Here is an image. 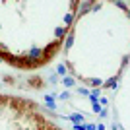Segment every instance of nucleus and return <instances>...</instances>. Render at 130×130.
Listing matches in <instances>:
<instances>
[{"mask_svg": "<svg viewBox=\"0 0 130 130\" xmlns=\"http://www.w3.org/2000/svg\"><path fill=\"white\" fill-rule=\"evenodd\" d=\"M27 84L31 87H35V89H39V87L43 86V78H39V76H31L29 80H27Z\"/></svg>", "mask_w": 130, "mask_h": 130, "instance_id": "f257e3e1", "label": "nucleus"}, {"mask_svg": "<svg viewBox=\"0 0 130 130\" xmlns=\"http://www.w3.org/2000/svg\"><path fill=\"white\" fill-rule=\"evenodd\" d=\"M45 103H47V107H49V109H56V103H54L53 95H47V97H45Z\"/></svg>", "mask_w": 130, "mask_h": 130, "instance_id": "f03ea898", "label": "nucleus"}, {"mask_svg": "<svg viewBox=\"0 0 130 130\" xmlns=\"http://www.w3.org/2000/svg\"><path fill=\"white\" fill-rule=\"evenodd\" d=\"M68 119H70L72 122H74V124H76V122H78V124H80L82 120H84V117H82V115H78V113H74V115H70Z\"/></svg>", "mask_w": 130, "mask_h": 130, "instance_id": "7ed1b4c3", "label": "nucleus"}, {"mask_svg": "<svg viewBox=\"0 0 130 130\" xmlns=\"http://www.w3.org/2000/svg\"><path fill=\"white\" fill-rule=\"evenodd\" d=\"M72 43H74V31L70 29V33H68V37H66V47H72Z\"/></svg>", "mask_w": 130, "mask_h": 130, "instance_id": "20e7f679", "label": "nucleus"}, {"mask_svg": "<svg viewBox=\"0 0 130 130\" xmlns=\"http://www.w3.org/2000/svg\"><path fill=\"white\" fill-rule=\"evenodd\" d=\"M62 82H64V86H66V87H72V86H74V78H70V76H66Z\"/></svg>", "mask_w": 130, "mask_h": 130, "instance_id": "39448f33", "label": "nucleus"}, {"mask_svg": "<svg viewBox=\"0 0 130 130\" xmlns=\"http://www.w3.org/2000/svg\"><path fill=\"white\" fill-rule=\"evenodd\" d=\"M115 84H117V78H111V80L105 82V86H103V87H117Z\"/></svg>", "mask_w": 130, "mask_h": 130, "instance_id": "423d86ee", "label": "nucleus"}, {"mask_svg": "<svg viewBox=\"0 0 130 130\" xmlns=\"http://www.w3.org/2000/svg\"><path fill=\"white\" fill-rule=\"evenodd\" d=\"M91 105H93V111H95V113H99V111H101V105H99L97 101H91Z\"/></svg>", "mask_w": 130, "mask_h": 130, "instance_id": "0eeeda50", "label": "nucleus"}, {"mask_svg": "<svg viewBox=\"0 0 130 130\" xmlns=\"http://www.w3.org/2000/svg\"><path fill=\"white\" fill-rule=\"evenodd\" d=\"M58 74H60V76H66V68H64L62 64L58 66Z\"/></svg>", "mask_w": 130, "mask_h": 130, "instance_id": "6e6552de", "label": "nucleus"}, {"mask_svg": "<svg viewBox=\"0 0 130 130\" xmlns=\"http://www.w3.org/2000/svg\"><path fill=\"white\" fill-rule=\"evenodd\" d=\"M74 128H76V130H86V124H82V122H80V124H74Z\"/></svg>", "mask_w": 130, "mask_h": 130, "instance_id": "1a4fd4ad", "label": "nucleus"}, {"mask_svg": "<svg viewBox=\"0 0 130 130\" xmlns=\"http://www.w3.org/2000/svg\"><path fill=\"white\" fill-rule=\"evenodd\" d=\"M68 97H70V93H66V91L60 93V99H68Z\"/></svg>", "mask_w": 130, "mask_h": 130, "instance_id": "9d476101", "label": "nucleus"}, {"mask_svg": "<svg viewBox=\"0 0 130 130\" xmlns=\"http://www.w3.org/2000/svg\"><path fill=\"white\" fill-rule=\"evenodd\" d=\"M86 130H95V124H86Z\"/></svg>", "mask_w": 130, "mask_h": 130, "instance_id": "9b49d317", "label": "nucleus"}]
</instances>
